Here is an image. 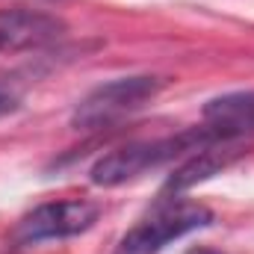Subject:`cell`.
<instances>
[{
	"mask_svg": "<svg viewBox=\"0 0 254 254\" xmlns=\"http://www.w3.org/2000/svg\"><path fill=\"white\" fill-rule=\"evenodd\" d=\"M216 139H231V136L219 133L210 125H201V127H187V130L172 133V136H160V139L130 142V145H122V148L104 154L89 169V181L95 187H122V184H130V181L154 172V169H163L175 160L190 157L192 151H198V148H204Z\"/></svg>",
	"mask_w": 254,
	"mask_h": 254,
	"instance_id": "1",
	"label": "cell"
},
{
	"mask_svg": "<svg viewBox=\"0 0 254 254\" xmlns=\"http://www.w3.org/2000/svg\"><path fill=\"white\" fill-rule=\"evenodd\" d=\"M15 107H18V98H15L9 89H3V86H0V119H3L6 113H12Z\"/></svg>",
	"mask_w": 254,
	"mask_h": 254,
	"instance_id": "8",
	"label": "cell"
},
{
	"mask_svg": "<svg viewBox=\"0 0 254 254\" xmlns=\"http://www.w3.org/2000/svg\"><path fill=\"white\" fill-rule=\"evenodd\" d=\"M163 89V80L154 74H130V77H116L101 86H95L86 98L77 101L71 113V127L74 130H101L125 116L142 110L148 101H154Z\"/></svg>",
	"mask_w": 254,
	"mask_h": 254,
	"instance_id": "2",
	"label": "cell"
},
{
	"mask_svg": "<svg viewBox=\"0 0 254 254\" xmlns=\"http://www.w3.org/2000/svg\"><path fill=\"white\" fill-rule=\"evenodd\" d=\"M101 219V204L86 201V198H71V201H48L30 210L12 231L15 246H39L48 240H68L86 234L95 222Z\"/></svg>",
	"mask_w": 254,
	"mask_h": 254,
	"instance_id": "4",
	"label": "cell"
},
{
	"mask_svg": "<svg viewBox=\"0 0 254 254\" xmlns=\"http://www.w3.org/2000/svg\"><path fill=\"white\" fill-rule=\"evenodd\" d=\"M204 125L231 139H249L254 133V92H228L204 104Z\"/></svg>",
	"mask_w": 254,
	"mask_h": 254,
	"instance_id": "7",
	"label": "cell"
},
{
	"mask_svg": "<svg viewBox=\"0 0 254 254\" xmlns=\"http://www.w3.org/2000/svg\"><path fill=\"white\" fill-rule=\"evenodd\" d=\"M65 24L39 9H0V54H21L57 42Z\"/></svg>",
	"mask_w": 254,
	"mask_h": 254,
	"instance_id": "6",
	"label": "cell"
},
{
	"mask_svg": "<svg viewBox=\"0 0 254 254\" xmlns=\"http://www.w3.org/2000/svg\"><path fill=\"white\" fill-rule=\"evenodd\" d=\"M210 222H213V213L204 204L184 201L178 195L166 198L122 237L116 254H157L169 243L187 237L198 228H207Z\"/></svg>",
	"mask_w": 254,
	"mask_h": 254,
	"instance_id": "3",
	"label": "cell"
},
{
	"mask_svg": "<svg viewBox=\"0 0 254 254\" xmlns=\"http://www.w3.org/2000/svg\"><path fill=\"white\" fill-rule=\"evenodd\" d=\"M249 154V139H216L198 151H192L190 157L181 160V166L166 178L163 192L169 195H181L192 190L210 178H216L219 172H225L228 166H234L237 160H243Z\"/></svg>",
	"mask_w": 254,
	"mask_h": 254,
	"instance_id": "5",
	"label": "cell"
},
{
	"mask_svg": "<svg viewBox=\"0 0 254 254\" xmlns=\"http://www.w3.org/2000/svg\"><path fill=\"white\" fill-rule=\"evenodd\" d=\"M187 254H225V252H216V249H204V246H198V249H190Z\"/></svg>",
	"mask_w": 254,
	"mask_h": 254,
	"instance_id": "9",
	"label": "cell"
}]
</instances>
